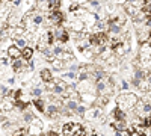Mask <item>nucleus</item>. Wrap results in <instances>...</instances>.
Here are the masks:
<instances>
[{
  "instance_id": "obj_10",
  "label": "nucleus",
  "mask_w": 151,
  "mask_h": 136,
  "mask_svg": "<svg viewBox=\"0 0 151 136\" xmlns=\"http://www.w3.org/2000/svg\"><path fill=\"white\" fill-rule=\"evenodd\" d=\"M113 117L116 118V121H125V118H127V117H125V112H124V110H121L119 107L113 110Z\"/></svg>"
},
{
  "instance_id": "obj_27",
  "label": "nucleus",
  "mask_w": 151,
  "mask_h": 136,
  "mask_svg": "<svg viewBox=\"0 0 151 136\" xmlns=\"http://www.w3.org/2000/svg\"><path fill=\"white\" fill-rule=\"evenodd\" d=\"M42 94V89L41 88H33L32 89V95H35V97H40Z\"/></svg>"
},
{
  "instance_id": "obj_22",
  "label": "nucleus",
  "mask_w": 151,
  "mask_h": 136,
  "mask_svg": "<svg viewBox=\"0 0 151 136\" xmlns=\"http://www.w3.org/2000/svg\"><path fill=\"white\" fill-rule=\"evenodd\" d=\"M64 92H65V88H64V86L55 85V88H53V94H64Z\"/></svg>"
},
{
  "instance_id": "obj_32",
  "label": "nucleus",
  "mask_w": 151,
  "mask_h": 136,
  "mask_svg": "<svg viewBox=\"0 0 151 136\" xmlns=\"http://www.w3.org/2000/svg\"><path fill=\"white\" fill-rule=\"evenodd\" d=\"M122 88L124 89H129V83L127 82H122Z\"/></svg>"
},
{
  "instance_id": "obj_2",
  "label": "nucleus",
  "mask_w": 151,
  "mask_h": 136,
  "mask_svg": "<svg viewBox=\"0 0 151 136\" xmlns=\"http://www.w3.org/2000/svg\"><path fill=\"white\" fill-rule=\"evenodd\" d=\"M14 107H15V103L12 100H9V98H3V100H0V110H2V112H6V114L12 112Z\"/></svg>"
},
{
  "instance_id": "obj_9",
  "label": "nucleus",
  "mask_w": 151,
  "mask_h": 136,
  "mask_svg": "<svg viewBox=\"0 0 151 136\" xmlns=\"http://www.w3.org/2000/svg\"><path fill=\"white\" fill-rule=\"evenodd\" d=\"M89 86H91L89 80H85V82H82V83H80V86L77 88V91H80L82 94H88V92L91 91V88H89Z\"/></svg>"
},
{
  "instance_id": "obj_15",
  "label": "nucleus",
  "mask_w": 151,
  "mask_h": 136,
  "mask_svg": "<svg viewBox=\"0 0 151 136\" xmlns=\"http://www.w3.org/2000/svg\"><path fill=\"white\" fill-rule=\"evenodd\" d=\"M112 48H104V50L101 52V55H100V58H101L103 60H109L110 58H112Z\"/></svg>"
},
{
  "instance_id": "obj_7",
  "label": "nucleus",
  "mask_w": 151,
  "mask_h": 136,
  "mask_svg": "<svg viewBox=\"0 0 151 136\" xmlns=\"http://www.w3.org/2000/svg\"><path fill=\"white\" fill-rule=\"evenodd\" d=\"M24 33H26V29H24V27H15L14 30H12L11 32V35H12V38H14V40H18V38H23V35Z\"/></svg>"
},
{
  "instance_id": "obj_24",
  "label": "nucleus",
  "mask_w": 151,
  "mask_h": 136,
  "mask_svg": "<svg viewBox=\"0 0 151 136\" xmlns=\"http://www.w3.org/2000/svg\"><path fill=\"white\" fill-rule=\"evenodd\" d=\"M23 119L26 121V122H30V121H33V119H35V117H33L30 112H26V114H24V117H23Z\"/></svg>"
},
{
  "instance_id": "obj_11",
  "label": "nucleus",
  "mask_w": 151,
  "mask_h": 136,
  "mask_svg": "<svg viewBox=\"0 0 151 136\" xmlns=\"http://www.w3.org/2000/svg\"><path fill=\"white\" fill-rule=\"evenodd\" d=\"M14 45L17 48H20V50H23V48L27 47V41H26V38H18V40H14Z\"/></svg>"
},
{
  "instance_id": "obj_18",
  "label": "nucleus",
  "mask_w": 151,
  "mask_h": 136,
  "mask_svg": "<svg viewBox=\"0 0 151 136\" xmlns=\"http://www.w3.org/2000/svg\"><path fill=\"white\" fill-rule=\"evenodd\" d=\"M125 11H127L130 15H136V14H137V9H136L132 3H127V5H125Z\"/></svg>"
},
{
  "instance_id": "obj_3",
  "label": "nucleus",
  "mask_w": 151,
  "mask_h": 136,
  "mask_svg": "<svg viewBox=\"0 0 151 136\" xmlns=\"http://www.w3.org/2000/svg\"><path fill=\"white\" fill-rule=\"evenodd\" d=\"M71 32H76V33H83L85 32V21L83 20H74L71 24Z\"/></svg>"
},
{
  "instance_id": "obj_21",
  "label": "nucleus",
  "mask_w": 151,
  "mask_h": 136,
  "mask_svg": "<svg viewBox=\"0 0 151 136\" xmlns=\"http://www.w3.org/2000/svg\"><path fill=\"white\" fill-rule=\"evenodd\" d=\"M33 104H35L38 109H40L41 112L44 110V101H42V100H40V98H36V100H33Z\"/></svg>"
},
{
  "instance_id": "obj_8",
  "label": "nucleus",
  "mask_w": 151,
  "mask_h": 136,
  "mask_svg": "<svg viewBox=\"0 0 151 136\" xmlns=\"http://www.w3.org/2000/svg\"><path fill=\"white\" fill-rule=\"evenodd\" d=\"M33 56V47H26V48H23L21 50V58L23 59H26V60H29L30 58Z\"/></svg>"
},
{
  "instance_id": "obj_35",
  "label": "nucleus",
  "mask_w": 151,
  "mask_h": 136,
  "mask_svg": "<svg viewBox=\"0 0 151 136\" xmlns=\"http://www.w3.org/2000/svg\"><path fill=\"white\" fill-rule=\"evenodd\" d=\"M91 136H97V135H91Z\"/></svg>"
},
{
  "instance_id": "obj_29",
  "label": "nucleus",
  "mask_w": 151,
  "mask_h": 136,
  "mask_svg": "<svg viewBox=\"0 0 151 136\" xmlns=\"http://www.w3.org/2000/svg\"><path fill=\"white\" fill-rule=\"evenodd\" d=\"M85 110H86V107H85V106H77V109H76V114H79V115H85Z\"/></svg>"
},
{
  "instance_id": "obj_14",
  "label": "nucleus",
  "mask_w": 151,
  "mask_h": 136,
  "mask_svg": "<svg viewBox=\"0 0 151 136\" xmlns=\"http://www.w3.org/2000/svg\"><path fill=\"white\" fill-rule=\"evenodd\" d=\"M129 126L124 124V121H115L113 122V129H115L116 132H122V130H127Z\"/></svg>"
},
{
  "instance_id": "obj_31",
  "label": "nucleus",
  "mask_w": 151,
  "mask_h": 136,
  "mask_svg": "<svg viewBox=\"0 0 151 136\" xmlns=\"http://www.w3.org/2000/svg\"><path fill=\"white\" fill-rule=\"evenodd\" d=\"M45 136H58V133H56V132H53V130H52V132H48V133H47V135H45Z\"/></svg>"
},
{
  "instance_id": "obj_23",
  "label": "nucleus",
  "mask_w": 151,
  "mask_h": 136,
  "mask_svg": "<svg viewBox=\"0 0 151 136\" xmlns=\"http://www.w3.org/2000/svg\"><path fill=\"white\" fill-rule=\"evenodd\" d=\"M107 101H109V98H107L106 95H103V97H100L98 100H97V103H98L100 106H104V104H107Z\"/></svg>"
},
{
  "instance_id": "obj_34",
  "label": "nucleus",
  "mask_w": 151,
  "mask_h": 136,
  "mask_svg": "<svg viewBox=\"0 0 151 136\" xmlns=\"http://www.w3.org/2000/svg\"><path fill=\"white\" fill-rule=\"evenodd\" d=\"M91 5H92V6H95V8H97V6H98V2H91Z\"/></svg>"
},
{
  "instance_id": "obj_19",
  "label": "nucleus",
  "mask_w": 151,
  "mask_h": 136,
  "mask_svg": "<svg viewBox=\"0 0 151 136\" xmlns=\"http://www.w3.org/2000/svg\"><path fill=\"white\" fill-rule=\"evenodd\" d=\"M65 107L71 109V110H76V109H77V103L73 101V100H68V101H65Z\"/></svg>"
},
{
  "instance_id": "obj_25",
  "label": "nucleus",
  "mask_w": 151,
  "mask_h": 136,
  "mask_svg": "<svg viewBox=\"0 0 151 136\" xmlns=\"http://www.w3.org/2000/svg\"><path fill=\"white\" fill-rule=\"evenodd\" d=\"M83 53H85V56H86V58H92V56H94V53H92V47H88V48H85Z\"/></svg>"
},
{
  "instance_id": "obj_28",
  "label": "nucleus",
  "mask_w": 151,
  "mask_h": 136,
  "mask_svg": "<svg viewBox=\"0 0 151 136\" xmlns=\"http://www.w3.org/2000/svg\"><path fill=\"white\" fill-rule=\"evenodd\" d=\"M0 94H2V97H6L9 94V89L6 88V86H0Z\"/></svg>"
},
{
  "instance_id": "obj_12",
  "label": "nucleus",
  "mask_w": 151,
  "mask_h": 136,
  "mask_svg": "<svg viewBox=\"0 0 151 136\" xmlns=\"http://www.w3.org/2000/svg\"><path fill=\"white\" fill-rule=\"evenodd\" d=\"M56 59H60L62 62H64V60H73V59H74V56H73V53H70V52H65V50H64V52H62Z\"/></svg>"
},
{
  "instance_id": "obj_1",
  "label": "nucleus",
  "mask_w": 151,
  "mask_h": 136,
  "mask_svg": "<svg viewBox=\"0 0 151 136\" xmlns=\"http://www.w3.org/2000/svg\"><path fill=\"white\" fill-rule=\"evenodd\" d=\"M116 103L119 106L121 110H132L136 107L137 104V95L136 94H132V92H127V94H124V95H119L116 98Z\"/></svg>"
},
{
  "instance_id": "obj_20",
  "label": "nucleus",
  "mask_w": 151,
  "mask_h": 136,
  "mask_svg": "<svg viewBox=\"0 0 151 136\" xmlns=\"http://www.w3.org/2000/svg\"><path fill=\"white\" fill-rule=\"evenodd\" d=\"M76 79H77V74H76L74 71H70L68 74H67V76L64 77V80L67 82V80H76Z\"/></svg>"
},
{
  "instance_id": "obj_17",
  "label": "nucleus",
  "mask_w": 151,
  "mask_h": 136,
  "mask_svg": "<svg viewBox=\"0 0 151 136\" xmlns=\"http://www.w3.org/2000/svg\"><path fill=\"white\" fill-rule=\"evenodd\" d=\"M82 97H83V100L85 101H88V103H95L97 100H95V95H92V94H82Z\"/></svg>"
},
{
  "instance_id": "obj_6",
  "label": "nucleus",
  "mask_w": 151,
  "mask_h": 136,
  "mask_svg": "<svg viewBox=\"0 0 151 136\" xmlns=\"http://www.w3.org/2000/svg\"><path fill=\"white\" fill-rule=\"evenodd\" d=\"M113 50H115V55L116 56H124V53H125V50H129V44H118V45H115L113 47Z\"/></svg>"
},
{
  "instance_id": "obj_16",
  "label": "nucleus",
  "mask_w": 151,
  "mask_h": 136,
  "mask_svg": "<svg viewBox=\"0 0 151 136\" xmlns=\"http://www.w3.org/2000/svg\"><path fill=\"white\" fill-rule=\"evenodd\" d=\"M52 65H53V68H55V70H64V67H65V64L62 62L60 59H55L53 62H52Z\"/></svg>"
},
{
  "instance_id": "obj_33",
  "label": "nucleus",
  "mask_w": 151,
  "mask_h": 136,
  "mask_svg": "<svg viewBox=\"0 0 151 136\" xmlns=\"http://www.w3.org/2000/svg\"><path fill=\"white\" fill-rule=\"evenodd\" d=\"M8 83H9V85L14 83V77H9V79H8Z\"/></svg>"
},
{
  "instance_id": "obj_4",
  "label": "nucleus",
  "mask_w": 151,
  "mask_h": 136,
  "mask_svg": "<svg viewBox=\"0 0 151 136\" xmlns=\"http://www.w3.org/2000/svg\"><path fill=\"white\" fill-rule=\"evenodd\" d=\"M8 58L9 59H14V60H17V59H20L21 58V50L20 48H17L15 45H11L9 48H8Z\"/></svg>"
},
{
  "instance_id": "obj_26",
  "label": "nucleus",
  "mask_w": 151,
  "mask_h": 136,
  "mask_svg": "<svg viewBox=\"0 0 151 136\" xmlns=\"http://www.w3.org/2000/svg\"><path fill=\"white\" fill-rule=\"evenodd\" d=\"M27 133V130L26 129H18L17 132H14V136H24Z\"/></svg>"
},
{
  "instance_id": "obj_13",
  "label": "nucleus",
  "mask_w": 151,
  "mask_h": 136,
  "mask_svg": "<svg viewBox=\"0 0 151 136\" xmlns=\"http://www.w3.org/2000/svg\"><path fill=\"white\" fill-rule=\"evenodd\" d=\"M32 136H41V127L40 126H35V124H32L30 127H29V130H27Z\"/></svg>"
},
{
  "instance_id": "obj_30",
  "label": "nucleus",
  "mask_w": 151,
  "mask_h": 136,
  "mask_svg": "<svg viewBox=\"0 0 151 136\" xmlns=\"http://www.w3.org/2000/svg\"><path fill=\"white\" fill-rule=\"evenodd\" d=\"M70 8H71V11H74V9H77V8H80V6H79V3H71Z\"/></svg>"
},
{
  "instance_id": "obj_5",
  "label": "nucleus",
  "mask_w": 151,
  "mask_h": 136,
  "mask_svg": "<svg viewBox=\"0 0 151 136\" xmlns=\"http://www.w3.org/2000/svg\"><path fill=\"white\" fill-rule=\"evenodd\" d=\"M40 79L50 83V82L53 80V74H52V71H50V70L44 68V70H41V73H40Z\"/></svg>"
}]
</instances>
